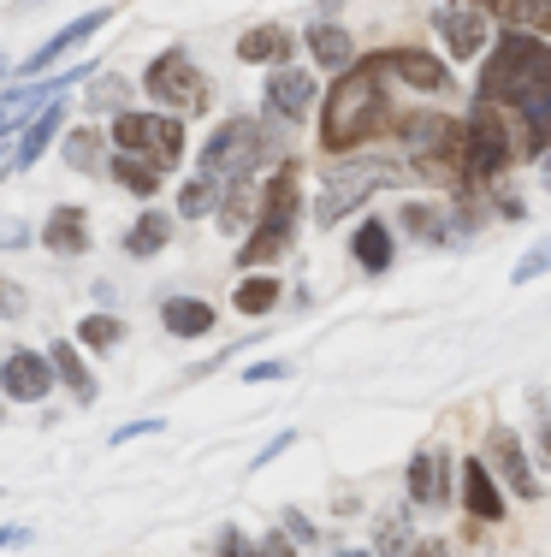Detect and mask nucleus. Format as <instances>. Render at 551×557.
Returning <instances> with one entry per match:
<instances>
[{
    "label": "nucleus",
    "mask_w": 551,
    "mask_h": 557,
    "mask_svg": "<svg viewBox=\"0 0 551 557\" xmlns=\"http://www.w3.org/2000/svg\"><path fill=\"white\" fill-rule=\"evenodd\" d=\"M267 108L279 119H303L314 108V77L303 65H279V72L267 77Z\"/></svg>",
    "instance_id": "13"
},
{
    "label": "nucleus",
    "mask_w": 551,
    "mask_h": 557,
    "mask_svg": "<svg viewBox=\"0 0 551 557\" xmlns=\"http://www.w3.org/2000/svg\"><path fill=\"white\" fill-rule=\"evenodd\" d=\"M379 178H391L386 161H356L350 172H338V178L326 184V196L314 202V220H321V225H338V220H345V208H356V202H367V196H374Z\"/></svg>",
    "instance_id": "8"
},
{
    "label": "nucleus",
    "mask_w": 551,
    "mask_h": 557,
    "mask_svg": "<svg viewBox=\"0 0 551 557\" xmlns=\"http://www.w3.org/2000/svg\"><path fill=\"white\" fill-rule=\"evenodd\" d=\"M166 421H130V428H120L113 433V445H130V440H142V433H161Z\"/></svg>",
    "instance_id": "37"
},
{
    "label": "nucleus",
    "mask_w": 551,
    "mask_h": 557,
    "mask_svg": "<svg viewBox=\"0 0 551 557\" xmlns=\"http://www.w3.org/2000/svg\"><path fill=\"white\" fill-rule=\"evenodd\" d=\"M84 101H89V113H108V108L120 113L125 108V84H120V77H96V89H89Z\"/></svg>",
    "instance_id": "31"
},
{
    "label": "nucleus",
    "mask_w": 551,
    "mask_h": 557,
    "mask_svg": "<svg viewBox=\"0 0 551 557\" xmlns=\"http://www.w3.org/2000/svg\"><path fill=\"white\" fill-rule=\"evenodd\" d=\"M540 178H546V190H551V154H546V161H540Z\"/></svg>",
    "instance_id": "45"
},
{
    "label": "nucleus",
    "mask_w": 551,
    "mask_h": 557,
    "mask_svg": "<svg viewBox=\"0 0 551 557\" xmlns=\"http://www.w3.org/2000/svg\"><path fill=\"white\" fill-rule=\"evenodd\" d=\"M444 469H451V457H439V450H415L410 457V498L415 504H444V481H439Z\"/></svg>",
    "instance_id": "19"
},
{
    "label": "nucleus",
    "mask_w": 551,
    "mask_h": 557,
    "mask_svg": "<svg viewBox=\"0 0 551 557\" xmlns=\"http://www.w3.org/2000/svg\"><path fill=\"white\" fill-rule=\"evenodd\" d=\"M546 268H551V244H534L528 256L516 261V285H528V278H540Z\"/></svg>",
    "instance_id": "32"
},
{
    "label": "nucleus",
    "mask_w": 551,
    "mask_h": 557,
    "mask_svg": "<svg viewBox=\"0 0 551 557\" xmlns=\"http://www.w3.org/2000/svg\"><path fill=\"white\" fill-rule=\"evenodd\" d=\"M487 462L504 474V486H510L516 498H540V481H534L528 457H522V440H516L510 428H492V433H487Z\"/></svg>",
    "instance_id": "11"
},
{
    "label": "nucleus",
    "mask_w": 551,
    "mask_h": 557,
    "mask_svg": "<svg viewBox=\"0 0 551 557\" xmlns=\"http://www.w3.org/2000/svg\"><path fill=\"white\" fill-rule=\"evenodd\" d=\"M48 362H54V374L65 380V386H72V397H77V404H96V380H89V368L84 362H77V350H72V344H54V350H48Z\"/></svg>",
    "instance_id": "23"
},
{
    "label": "nucleus",
    "mask_w": 551,
    "mask_h": 557,
    "mask_svg": "<svg viewBox=\"0 0 551 557\" xmlns=\"http://www.w3.org/2000/svg\"><path fill=\"white\" fill-rule=\"evenodd\" d=\"M410 557H451V552H444V540H422V546H415Z\"/></svg>",
    "instance_id": "41"
},
{
    "label": "nucleus",
    "mask_w": 551,
    "mask_h": 557,
    "mask_svg": "<svg viewBox=\"0 0 551 557\" xmlns=\"http://www.w3.org/2000/svg\"><path fill=\"white\" fill-rule=\"evenodd\" d=\"M30 540V528H0V546H24Z\"/></svg>",
    "instance_id": "43"
},
{
    "label": "nucleus",
    "mask_w": 551,
    "mask_h": 557,
    "mask_svg": "<svg viewBox=\"0 0 551 557\" xmlns=\"http://www.w3.org/2000/svg\"><path fill=\"white\" fill-rule=\"evenodd\" d=\"M42 244L54 249V256H84V249H89V214H84V208H54V214H48Z\"/></svg>",
    "instance_id": "18"
},
{
    "label": "nucleus",
    "mask_w": 551,
    "mask_h": 557,
    "mask_svg": "<svg viewBox=\"0 0 551 557\" xmlns=\"http://www.w3.org/2000/svg\"><path fill=\"white\" fill-rule=\"evenodd\" d=\"M255 557H297V546H291V534H267V540H255Z\"/></svg>",
    "instance_id": "34"
},
{
    "label": "nucleus",
    "mask_w": 551,
    "mask_h": 557,
    "mask_svg": "<svg viewBox=\"0 0 551 557\" xmlns=\"http://www.w3.org/2000/svg\"><path fill=\"white\" fill-rule=\"evenodd\" d=\"M108 18H113V7H96V12H84V18H77V24H65L60 36H48V42H42V48H36L30 60L18 65V77H36V72H48V65H54V60H65V48L89 42V36H96L101 24H108Z\"/></svg>",
    "instance_id": "12"
},
{
    "label": "nucleus",
    "mask_w": 551,
    "mask_h": 557,
    "mask_svg": "<svg viewBox=\"0 0 551 557\" xmlns=\"http://www.w3.org/2000/svg\"><path fill=\"white\" fill-rule=\"evenodd\" d=\"M540 462L551 469V421H540Z\"/></svg>",
    "instance_id": "44"
},
{
    "label": "nucleus",
    "mask_w": 551,
    "mask_h": 557,
    "mask_svg": "<svg viewBox=\"0 0 551 557\" xmlns=\"http://www.w3.org/2000/svg\"><path fill=\"white\" fill-rule=\"evenodd\" d=\"M386 77H391V54H367V60H356L345 77H338V89L326 96V113H321V143L326 149H350V143H367V137L398 131Z\"/></svg>",
    "instance_id": "2"
},
{
    "label": "nucleus",
    "mask_w": 551,
    "mask_h": 557,
    "mask_svg": "<svg viewBox=\"0 0 551 557\" xmlns=\"http://www.w3.org/2000/svg\"><path fill=\"white\" fill-rule=\"evenodd\" d=\"M24 244H30V225H24V220L18 225H12V220L0 225V249H24Z\"/></svg>",
    "instance_id": "36"
},
{
    "label": "nucleus",
    "mask_w": 551,
    "mask_h": 557,
    "mask_svg": "<svg viewBox=\"0 0 551 557\" xmlns=\"http://www.w3.org/2000/svg\"><path fill=\"white\" fill-rule=\"evenodd\" d=\"M309 48L326 72H350V65H356V42H350V30H338V24H314Z\"/></svg>",
    "instance_id": "20"
},
{
    "label": "nucleus",
    "mask_w": 551,
    "mask_h": 557,
    "mask_svg": "<svg viewBox=\"0 0 551 557\" xmlns=\"http://www.w3.org/2000/svg\"><path fill=\"white\" fill-rule=\"evenodd\" d=\"M261 149H267V137H261L255 119H226V125L208 137L202 149V178H220V184H243L249 172H255Z\"/></svg>",
    "instance_id": "5"
},
{
    "label": "nucleus",
    "mask_w": 551,
    "mask_h": 557,
    "mask_svg": "<svg viewBox=\"0 0 551 557\" xmlns=\"http://www.w3.org/2000/svg\"><path fill=\"white\" fill-rule=\"evenodd\" d=\"M96 143H101L96 131H72V137H65V161L84 166V172H89V166H101V149H96Z\"/></svg>",
    "instance_id": "30"
},
{
    "label": "nucleus",
    "mask_w": 551,
    "mask_h": 557,
    "mask_svg": "<svg viewBox=\"0 0 551 557\" xmlns=\"http://www.w3.org/2000/svg\"><path fill=\"white\" fill-rule=\"evenodd\" d=\"M480 101L510 108L528 131V154H551V48L534 30H504L480 72Z\"/></svg>",
    "instance_id": "1"
},
{
    "label": "nucleus",
    "mask_w": 551,
    "mask_h": 557,
    "mask_svg": "<svg viewBox=\"0 0 551 557\" xmlns=\"http://www.w3.org/2000/svg\"><path fill=\"white\" fill-rule=\"evenodd\" d=\"M433 30H439V42L451 48V60H475L480 48H487V7H463V0H444L439 12H433Z\"/></svg>",
    "instance_id": "9"
},
{
    "label": "nucleus",
    "mask_w": 551,
    "mask_h": 557,
    "mask_svg": "<svg viewBox=\"0 0 551 557\" xmlns=\"http://www.w3.org/2000/svg\"><path fill=\"white\" fill-rule=\"evenodd\" d=\"M285 445H291V433H279V440H273L267 450H261V457H255V469H261V462H273V457H279V450H285Z\"/></svg>",
    "instance_id": "42"
},
{
    "label": "nucleus",
    "mask_w": 551,
    "mask_h": 557,
    "mask_svg": "<svg viewBox=\"0 0 551 557\" xmlns=\"http://www.w3.org/2000/svg\"><path fill=\"white\" fill-rule=\"evenodd\" d=\"M77 338H84V344H89V350H113V344H120V338H125V326H120V321H113V314H89V321H84V326H77Z\"/></svg>",
    "instance_id": "29"
},
{
    "label": "nucleus",
    "mask_w": 551,
    "mask_h": 557,
    "mask_svg": "<svg viewBox=\"0 0 551 557\" xmlns=\"http://www.w3.org/2000/svg\"><path fill=\"white\" fill-rule=\"evenodd\" d=\"M113 178H120L130 196H154V190H161V166H149L142 154H113Z\"/></svg>",
    "instance_id": "26"
},
{
    "label": "nucleus",
    "mask_w": 551,
    "mask_h": 557,
    "mask_svg": "<svg viewBox=\"0 0 551 557\" xmlns=\"http://www.w3.org/2000/svg\"><path fill=\"white\" fill-rule=\"evenodd\" d=\"M113 143H120V154H142L161 172H173L184 161V125L166 113H120L113 119Z\"/></svg>",
    "instance_id": "4"
},
{
    "label": "nucleus",
    "mask_w": 551,
    "mask_h": 557,
    "mask_svg": "<svg viewBox=\"0 0 551 557\" xmlns=\"http://www.w3.org/2000/svg\"><path fill=\"white\" fill-rule=\"evenodd\" d=\"M463 504H468V516H475V522H504V493H498L492 469L480 457L463 462Z\"/></svg>",
    "instance_id": "14"
},
{
    "label": "nucleus",
    "mask_w": 551,
    "mask_h": 557,
    "mask_svg": "<svg viewBox=\"0 0 551 557\" xmlns=\"http://www.w3.org/2000/svg\"><path fill=\"white\" fill-rule=\"evenodd\" d=\"M161 321H166V333H173V338H208V333H214V302H202V297H166L161 302Z\"/></svg>",
    "instance_id": "15"
},
{
    "label": "nucleus",
    "mask_w": 551,
    "mask_h": 557,
    "mask_svg": "<svg viewBox=\"0 0 551 557\" xmlns=\"http://www.w3.org/2000/svg\"><path fill=\"white\" fill-rule=\"evenodd\" d=\"M166 244H173V220L166 214H142L137 225H130V237H125L130 256H161Z\"/></svg>",
    "instance_id": "24"
},
{
    "label": "nucleus",
    "mask_w": 551,
    "mask_h": 557,
    "mask_svg": "<svg viewBox=\"0 0 551 557\" xmlns=\"http://www.w3.org/2000/svg\"><path fill=\"white\" fill-rule=\"evenodd\" d=\"M0 72H7V60H0Z\"/></svg>",
    "instance_id": "47"
},
{
    "label": "nucleus",
    "mask_w": 551,
    "mask_h": 557,
    "mask_svg": "<svg viewBox=\"0 0 551 557\" xmlns=\"http://www.w3.org/2000/svg\"><path fill=\"white\" fill-rule=\"evenodd\" d=\"M220 557H255V546H249L238 528H226V534H220Z\"/></svg>",
    "instance_id": "35"
},
{
    "label": "nucleus",
    "mask_w": 551,
    "mask_h": 557,
    "mask_svg": "<svg viewBox=\"0 0 551 557\" xmlns=\"http://www.w3.org/2000/svg\"><path fill=\"white\" fill-rule=\"evenodd\" d=\"M350 249H356V261H362L367 273H386L391 268V232L379 220H362L356 237H350Z\"/></svg>",
    "instance_id": "22"
},
{
    "label": "nucleus",
    "mask_w": 551,
    "mask_h": 557,
    "mask_svg": "<svg viewBox=\"0 0 551 557\" xmlns=\"http://www.w3.org/2000/svg\"><path fill=\"white\" fill-rule=\"evenodd\" d=\"M285 534H291V540H314V528H309L297 510H285Z\"/></svg>",
    "instance_id": "39"
},
{
    "label": "nucleus",
    "mask_w": 551,
    "mask_h": 557,
    "mask_svg": "<svg viewBox=\"0 0 551 557\" xmlns=\"http://www.w3.org/2000/svg\"><path fill=\"white\" fill-rule=\"evenodd\" d=\"M516 24H528V30L551 36V0H528V7H522V18H516Z\"/></svg>",
    "instance_id": "33"
},
{
    "label": "nucleus",
    "mask_w": 551,
    "mask_h": 557,
    "mask_svg": "<svg viewBox=\"0 0 551 557\" xmlns=\"http://www.w3.org/2000/svg\"><path fill=\"white\" fill-rule=\"evenodd\" d=\"M345 557H379V552H345Z\"/></svg>",
    "instance_id": "46"
},
{
    "label": "nucleus",
    "mask_w": 551,
    "mask_h": 557,
    "mask_svg": "<svg viewBox=\"0 0 551 557\" xmlns=\"http://www.w3.org/2000/svg\"><path fill=\"white\" fill-rule=\"evenodd\" d=\"M285 374H291V368H285V362H255V368H249V386H261V380H285Z\"/></svg>",
    "instance_id": "38"
},
{
    "label": "nucleus",
    "mask_w": 551,
    "mask_h": 557,
    "mask_svg": "<svg viewBox=\"0 0 551 557\" xmlns=\"http://www.w3.org/2000/svg\"><path fill=\"white\" fill-rule=\"evenodd\" d=\"M510 166V137L498 125L492 101H475V113L463 119V184H492Z\"/></svg>",
    "instance_id": "6"
},
{
    "label": "nucleus",
    "mask_w": 551,
    "mask_h": 557,
    "mask_svg": "<svg viewBox=\"0 0 551 557\" xmlns=\"http://www.w3.org/2000/svg\"><path fill=\"white\" fill-rule=\"evenodd\" d=\"M149 96L161 101V108L196 113V108H208V101H214V89H208L202 65L184 54V48H166V54L149 65Z\"/></svg>",
    "instance_id": "7"
},
{
    "label": "nucleus",
    "mask_w": 551,
    "mask_h": 557,
    "mask_svg": "<svg viewBox=\"0 0 551 557\" xmlns=\"http://www.w3.org/2000/svg\"><path fill=\"white\" fill-rule=\"evenodd\" d=\"M214 202H220V178H190V184H184V196H178V214L184 220H202Z\"/></svg>",
    "instance_id": "28"
},
{
    "label": "nucleus",
    "mask_w": 551,
    "mask_h": 557,
    "mask_svg": "<svg viewBox=\"0 0 551 557\" xmlns=\"http://www.w3.org/2000/svg\"><path fill=\"white\" fill-rule=\"evenodd\" d=\"M291 48H297V36L285 24H255V30H243L238 54L249 65H279V60H291Z\"/></svg>",
    "instance_id": "17"
},
{
    "label": "nucleus",
    "mask_w": 551,
    "mask_h": 557,
    "mask_svg": "<svg viewBox=\"0 0 551 557\" xmlns=\"http://www.w3.org/2000/svg\"><path fill=\"white\" fill-rule=\"evenodd\" d=\"M422 540H415V528H410V510H391V516H379V557H410Z\"/></svg>",
    "instance_id": "25"
},
{
    "label": "nucleus",
    "mask_w": 551,
    "mask_h": 557,
    "mask_svg": "<svg viewBox=\"0 0 551 557\" xmlns=\"http://www.w3.org/2000/svg\"><path fill=\"white\" fill-rule=\"evenodd\" d=\"M18 309H24V290L0 285V314H18Z\"/></svg>",
    "instance_id": "40"
},
{
    "label": "nucleus",
    "mask_w": 551,
    "mask_h": 557,
    "mask_svg": "<svg viewBox=\"0 0 551 557\" xmlns=\"http://www.w3.org/2000/svg\"><path fill=\"white\" fill-rule=\"evenodd\" d=\"M60 119H65L60 101H54L48 113H36V119H30V131L18 137V166H12V172H24V166H36V161H42V149L60 137Z\"/></svg>",
    "instance_id": "21"
},
{
    "label": "nucleus",
    "mask_w": 551,
    "mask_h": 557,
    "mask_svg": "<svg viewBox=\"0 0 551 557\" xmlns=\"http://www.w3.org/2000/svg\"><path fill=\"white\" fill-rule=\"evenodd\" d=\"M54 380H60L54 362H48V356H36V350H12L7 362H0V386H7L12 404H42Z\"/></svg>",
    "instance_id": "10"
},
{
    "label": "nucleus",
    "mask_w": 551,
    "mask_h": 557,
    "mask_svg": "<svg viewBox=\"0 0 551 557\" xmlns=\"http://www.w3.org/2000/svg\"><path fill=\"white\" fill-rule=\"evenodd\" d=\"M291 225H297V172L285 166L279 178L267 184V196H261V220H255V237L238 249L243 268H261V261L285 256V244H291Z\"/></svg>",
    "instance_id": "3"
},
{
    "label": "nucleus",
    "mask_w": 551,
    "mask_h": 557,
    "mask_svg": "<svg viewBox=\"0 0 551 557\" xmlns=\"http://www.w3.org/2000/svg\"><path fill=\"white\" fill-rule=\"evenodd\" d=\"M231 302H238L243 314H267L273 302H279V285H273L267 273H249L243 285H238V297H231Z\"/></svg>",
    "instance_id": "27"
},
{
    "label": "nucleus",
    "mask_w": 551,
    "mask_h": 557,
    "mask_svg": "<svg viewBox=\"0 0 551 557\" xmlns=\"http://www.w3.org/2000/svg\"><path fill=\"white\" fill-rule=\"evenodd\" d=\"M391 72L403 77V84H415V89H451V72H444V60H433L422 54V48H391Z\"/></svg>",
    "instance_id": "16"
}]
</instances>
